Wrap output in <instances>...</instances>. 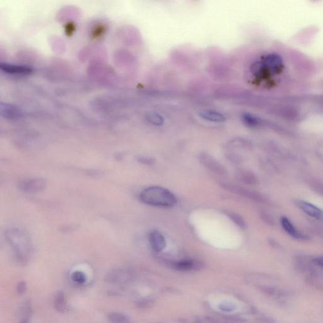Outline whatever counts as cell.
I'll return each instance as SVG.
<instances>
[{
    "instance_id": "20",
    "label": "cell",
    "mask_w": 323,
    "mask_h": 323,
    "mask_svg": "<svg viewBox=\"0 0 323 323\" xmlns=\"http://www.w3.org/2000/svg\"><path fill=\"white\" fill-rule=\"evenodd\" d=\"M32 313L33 310L31 301H26L21 308V314L23 315V318L29 319L30 317L32 316Z\"/></svg>"
},
{
    "instance_id": "14",
    "label": "cell",
    "mask_w": 323,
    "mask_h": 323,
    "mask_svg": "<svg viewBox=\"0 0 323 323\" xmlns=\"http://www.w3.org/2000/svg\"><path fill=\"white\" fill-rule=\"evenodd\" d=\"M54 307L59 313L64 314L68 311L67 299L64 292H57L54 297Z\"/></svg>"
},
{
    "instance_id": "30",
    "label": "cell",
    "mask_w": 323,
    "mask_h": 323,
    "mask_svg": "<svg viewBox=\"0 0 323 323\" xmlns=\"http://www.w3.org/2000/svg\"><path fill=\"white\" fill-rule=\"evenodd\" d=\"M194 323H204V322H203L200 319H196L195 320H194Z\"/></svg>"
},
{
    "instance_id": "5",
    "label": "cell",
    "mask_w": 323,
    "mask_h": 323,
    "mask_svg": "<svg viewBox=\"0 0 323 323\" xmlns=\"http://www.w3.org/2000/svg\"><path fill=\"white\" fill-rule=\"evenodd\" d=\"M221 185H223V187L226 190L239 194L240 195L245 196L246 198L253 199V200L262 203L267 201V199L262 194L256 192V191H251L233 184H229V183H223Z\"/></svg>"
},
{
    "instance_id": "3",
    "label": "cell",
    "mask_w": 323,
    "mask_h": 323,
    "mask_svg": "<svg viewBox=\"0 0 323 323\" xmlns=\"http://www.w3.org/2000/svg\"><path fill=\"white\" fill-rule=\"evenodd\" d=\"M18 185L19 188L24 193L35 194L45 190L47 186V182L42 178H31L22 180Z\"/></svg>"
},
{
    "instance_id": "28",
    "label": "cell",
    "mask_w": 323,
    "mask_h": 323,
    "mask_svg": "<svg viewBox=\"0 0 323 323\" xmlns=\"http://www.w3.org/2000/svg\"><path fill=\"white\" fill-rule=\"evenodd\" d=\"M139 161H140V163H142L146 164H150L153 163L152 159H150V158H148L146 157H143V158H140V159H139Z\"/></svg>"
},
{
    "instance_id": "24",
    "label": "cell",
    "mask_w": 323,
    "mask_h": 323,
    "mask_svg": "<svg viewBox=\"0 0 323 323\" xmlns=\"http://www.w3.org/2000/svg\"><path fill=\"white\" fill-rule=\"evenodd\" d=\"M256 322L258 323H276L273 317L267 316H261L256 318Z\"/></svg>"
},
{
    "instance_id": "4",
    "label": "cell",
    "mask_w": 323,
    "mask_h": 323,
    "mask_svg": "<svg viewBox=\"0 0 323 323\" xmlns=\"http://www.w3.org/2000/svg\"><path fill=\"white\" fill-rule=\"evenodd\" d=\"M258 289L268 297L272 298L281 305H286L289 298V294L284 289L273 286H259Z\"/></svg>"
},
{
    "instance_id": "13",
    "label": "cell",
    "mask_w": 323,
    "mask_h": 323,
    "mask_svg": "<svg viewBox=\"0 0 323 323\" xmlns=\"http://www.w3.org/2000/svg\"><path fill=\"white\" fill-rule=\"evenodd\" d=\"M281 224L285 231L290 235H291L292 237L295 238L297 239L306 240L308 239V237L305 235L301 234L300 232L298 231L295 227L293 225L291 221L289 218L286 217L281 218Z\"/></svg>"
},
{
    "instance_id": "26",
    "label": "cell",
    "mask_w": 323,
    "mask_h": 323,
    "mask_svg": "<svg viewBox=\"0 0 323 323\" xmlns=\"http://www.w3.org/2000/svg\"><path fill=\"white\" fill-rule=\"evenodd\" d=\"M261 216L262 218L264 219V220L266 221L267 224H271V225L274 224L273 223V221H274V220H273V218L271 217L270 216L267 214V213H262Z\"/></svg>"
},
{
    "instance_id": "7",
    "label": "cell",
    "mask_w": 323,
    "mask_h": 323,
    "mask_svg": "<svg viewBox=\"0 0 323 323\" xmlns=\"http://www.w3.org/2000/svg\"><path fill=\"white\" fill-rule=\"evenodd\" d=\"M260 67L273 73H278L283 67V61L281 57L276 54H268L259 64Z\"/></svg>"
},
{
    "instance_id": "2",
    "label": "cell",
    "mask_w": 323,
    "mask_h": 323,
    "mask_svg": "<svg viewBox=\"0 0 323 323\" xmlns=\"http://www.w3.org/2000/svg\"><path fill=\"white\" fill-rule=\"evenodd\" d=\"M139 199L151 206L172 207L177 204V198L168 189L160 186H151L142 191Z\"/></svg>"
},
{
    "instance_id": "11",
    "label": "cell",
    "mask_w": 323,
    "mask_h": 323,
    "mask_svg": "<svg viewBox=\"0 0 323 323\" xmlns=\"http://www.w3.org/2000/svg\"><path fill=\"white\" fill-rule=\"evenodd\" d=\"M295 205L306 214L311 217L315 218L317 220H321L322 218V212L321 209L317 208L310 203L305 201L297 200L295 201Z\"/></svg>"
},
{
    "instance_id": "16",
    "label": "cell",
    "mask_w": 323,
    "mask_h": 323,
    "mask_svg": "<svg viewBox=\"0 0 323 323\" xmlns=\"http://www.w3.org/2000/svg\"><path fill=\"white\" fill-rule=\"evenodd\" d=\"M108 30L105 24L98 23L94 25L90 30V36L92 40L98 41L103 38Z\"/></svg>"
},
{
    "instance_id": "25",
    "label": "cell",
    "mask_w": 323,
    "mask_h": 323,
    "mask_svg": "<svg viewBox=\"0 0 323 323\" xmlns=\"http://www.w3.org/2000/svg\"><path fill=\"white\" fill-rule=\"evenodd\" d=\"M312 264L314 266L322 268L323 267V259L322 257H317V258H313L311 260Z\"/></svg>"
},
{
    "instance_id": "6",
    "label": "cell",
    "mask_w": 323,
    "mask_h": 323,
    "mask_svg": "<svg viewBox=\"0 0 323 323\" xmlns=\"http://www.w3.org/2000/svg\"><path fill=\"white\" fill-rule=\"evenodd\" d=\"M0 70L9 75L18 76L29 75L33 72L32 68L27 66L5 62H0Z\"/></svg>"
},
{
    "instance_id": "21",
    "label": "cell",
    "mask_w": 323,
    "mask_h": 323,
    "mask_svg": "<svg viewBox=\"0 0 323 323\" xmlns=\"http://www.w3.org/2000/svg\"><path fill=\"white\" fill-rule=\"evenodd\" d=\"M218 309L224 313H232L237 309V305L230 301H224L218 305Z\"/></svg>"
},
{
    "instance_id": "19",
    "label": "cell",
    "mask_w": 323,
    "mask_h": 323,
    "mask_svg": "<svg viewBox=\"0 0 323 323\" xmlns=\"http://www.w3.org/2000/svg\"><path fill=\"white\" fill-rule=\"evenodd\" d=\"M71 279L75 284L83 285L86 282L87 276L83 272L75 271L71 275Z\"/></svg>"
},
{
    "instance_id": "12",
    "label": "cell",
    "mask_w": 323,
    "mask_h": 323,
    "mask_svg": "<svg viewBox=\"0 0 323 323\" xmlns=\"http://www.w3.org/2000/svg\"><path fill=\"white\" fill-rule=\"evenodd\" d=\"M149 242L153 250L160 253L166 247L165 237L157 230L150 232L149 235Z\"/></svg>"
},
{
    "instance_id": "17",
    "label": "cell",
    "mask_w": 323,
    "mask_h": 323,
    "mask_svg": "<svg viewBox=\"0 0 323 323\" xmlns=\"http://www.w3.org/2000/svg\"><path fill=\"white\" fill-rule=\"evenodd\" d=\"M108 319L111 323H133L129 317L124 314L116 313V312L109 313Z\"/></svg>"
},
{
    "instance_id": "9",
    "label": "cell",
    "mask_w": 323,
    "mask_h": 323,
    "mask_svg": "<svg viewBox=\"0 0 323 323\" xmlns=\"http://www.w3.org/2000/svg\"><path fill=\"white\" fill-rule=\"evenodd\" d=\"M171 266L174 269L180 272H189V271H198L203 268L201 262L194 261L193 259H184L171 263Z\"/></svg>"
},
{
    "instance_id": "29",
    "label": "cell",
    "mask_w": 323,
    "mask_h": 323,
    "mask_svg": "<svg viewBox=\"0 0 323 323\" xmlns=\"http://www.w3.org/2000/svg\"><path fill=\"white\" fill-rule=\"evenodd\" d=\"M29 319L27 318H22L19 323H29Z\"/></svg>"
},
{
    "instance_id": "18",
    "label": "cell",
    "mask_w": 323,
    "mask_h": 323,
    "mask_svg": "<svg viewBox=\"0 0 323 323\" xmlns=\"http://www.w3.org/2000/svg\"><path fill=\"white\" fill-rule=\"evenodd\" d=\"M239 179L248 185H255L257 180L256 177L253 173L248 171H241L237 174Z\"/></svg>"
},
{
    "instance_id": "31",
    "label": "cell",
    "mask_w": 323,
    "mask_h": 323,
    "mask_svg": "<svg viewBox=\"0 0 323 323\" xmlns=\"http://www.w3.org/2000/svg\"><path fill=\"white\" fill-rule=\"evenodd\" d=\"M2 185V179H1V178H0V185Z\"/></svg>"
},
{
    "instance_id": "22",
    "label": "cell",
    "mask_w": 323,
    "mask_h": 323,
    "mask_svg": "<svg viewBox=\"0 0 323 323\" xmlns=\"http://www.w3.org/2000/svg\"><path fill=\"white\" fill-rule=\"evenodd\" d=\"M227 215H228L229 217L231 218V220L233 221L237 226H239L240 228L243 229L245 228L246 224L245 221H244L243 219L240 217L239 215L231 212H227Z\"/></svg>"
},
{
    "instance_id": "27",
    "label": "cell",
    "mask_w": 323,
    "mask_h": 323,
    "mask_svg": "<svg viewBox=\"0 0 323 323\" xmlns=\"http://www.w3.org/2000/svg\"><path fill=\"white\" fill-rule=\"evenodd\" d=\"M153 302L151 300H144L138 303L139 307L142 308L150 307V305H152Z\"/></svg>"
},
{
    "instance_id": "10",
    "label": "cell",
    "mask_w": 323,
    "mask_h": 323,
    "mask_svg": "<svg viewBox=\"0 0 323 323\" xmlns=\"http://www.w3.org/2000/svg\"><path fill=\"white\" fill-rule=\"evenodd\" d=\"M201 163L205 168L209 169L210 171L215 172V173L223 175L226 173V169L215 158L209 155L203 154L199 158Z\"/></svg>"
},
{
    "instance_id": "23",
    "label": "cell",
    "mask_w": 323,
    "mask_h": 323,
    "mask_svg": "<svg viewBox=\"0 0 323 323\" xmlns=\"http://www.w3.org/2000/svg\"><path fill=\"white\" fill-rule=\"evenodd\" d=\"M27 284L25 281H21L16 285V292L18 295H23L27 291Z\"/></svg>"
},
{
    "instance_id": "15",
    "label": "cell",
    "mask_w": 323,
    "mask_h": 323,
    "mask_svg": "<svg viewBox=\"0 0 323 323\" xmlns=\"http://www.w3.org/2000/svg\"><path fill=\"white\" fill-rule=\"evenodd\" d=\"M200 117L206 121L220 123L226 121V117L223 114L212 110H205L201 112Z\"/></svg>"
},
{
    "instance_id": "8",
    "label": "cell",
    "mask_w": 323,
    "mask_h": 323,
    "mask_svg": "<svg viewBox=\"0 0 323 323\" xmlns=\"http://www.w3.org/2000/svg\"><path fill=\"white\" fill-rule=\"evenodd\" d=\"M23 112L18 107L7 103H0V116L8 120L21 118Z\"/></svg>"
},
{
    "instance_id": "1",
    "label": "cell",
    "mask_w": 323,
    "mask_h": 323,
    "mask_svg": "<svg viewBox=\"0 0 323 323\" xmlns=\"http://www.w3.org/2000/svg\"><path fill=\"white\" fill-rule=\"evenodd\" d=\"M7 241L12 247L16 259L21 265H26L32 253L31 237L26 231L13 228L6 232Z\"/></svg>"
}]
</instances>
